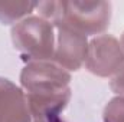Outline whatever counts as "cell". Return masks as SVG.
Wrapping results in <instances>:
<instances>
[{"label": "cell", "mask_w": 124, "mask_h": 122, "mask_svg": "<svg viewBox=\"0 0 124 122\" xmlns=\"http://www.w3.org/2000/svg\"><path fill=\"white\" fill-rule=\"evenodd\" d=\"M35 9L36 3L33 1H0V23L16 25L29 17Z\"/></svg>", "instance_id": "cell-7"}, {"label": "cell", "mask_w": 124, "mask_h": 122, "mask_svg": "<svg viewBox=\"0 0 124 122\" xmlns=\"http://www.w3.org/2000/svg\"><path fill=\"white\" fill-rule=\"evenodd\" d=\"M48 122H65V121L61 119L59 115H54V116H49V118H48Z\"/></svg>", "instance_id": "cell-10"}, {"label": "cell", "mask_w": 124, "mask_h": 122, "mask_svg": "<svg viewBox=\"0 0 124 122\" xmlns=\"http://www.w3.org/2000/svg\"><path fill=\"white\" fill-rule=\"evenodd\" d=\"M110 88L118 96H124V66L113 76V79L110 82Z\"/></svg>", "instance_id": "cell-9"}, {"label": "cell", "mask_w": 124, "mask_h": 122, "mask_svg": "<svg viewBox=\"0 0 124 122\" xmlns=\"http://www.w3.org/2000/svg\"><path fill=\"white\" fill-rule=\"evenodd\" d=\"M104 122H124V96H116L105 105Z\"/></svg>", "instance_id": "cell-8"}, {"label": "cell", "mask_w": 124, "mask_h": 122, "mask_svg": "<svg viewBox=\"0 0 124 122\" xmlns=\"http://www.w3.org/2000/svg\"><path fill=\"white\" fill-rule=\"evenodd\" d=\"M33 122H48V118H45V116L40 115V114H36V118H35Z\"/></svg>", "instance_id": "cell-11"}, {"label": "cell", "mask_w": 124, "mask_h": 122, "mask_svg": "<svg viewBox=\"0 0 124 122\" xmlns=\"http://www.w3.org/2000/svg\"><path fill=\"white\" fill-rule=\"evenodd\" d=\"M35 118L23 89L0 78V122H33Z\"/></svg>", "instance_id": "cell-6"}, {"label": "cell", "mask_w": 124, "mask_h": 122, "mask_svg": "<svg viewBox=\"0 0 124 122\" xmlns=\"http://www.w3.org/2000/svg\"><path fill=\"white\" fill-rule=\"evenodd\" d=\"M110 1H62V17L56 23H63L85 36L100 34L110 26ZM55 25V26H56Z\"/></svg>", "instance_id": "cell-3"}, {"label": "cell", "mask_w": 124, "mask_h": 122, "mask_svg": "<svg viewBox=\"0 0 124 122\" xmlns=\"http://www.w3.org/2000/svg\"><path fill=\"white\" fill-rule=\"evenodd\" d=\"M12 42L17 52L32 61H52L55 26L40 16H29L12 27Z\"/></svg>", "instance_id": "cell-2"}, {"label": "cell", "mask_w": 124, "mask_h": 122, "mask_svg": "<svg viewBox=\"0 0 124 122\" xmlns=\"http://www.w3.org/2000/svg\"><path fill=\"white\" fill-rule=\"evenodd\" d=\"M71 73L54 61H32L20 72L29 106L45 118L59 115L71 99Z\"/></svg>", "instance_id": "cell-1"}, {"label": "cell", "mask_w": 124, "mask_h": 122, "mask_svg": "<svg viewBox=\"0 0 124 122\" xmlns=\"http://www.w3.org/2000/svg\"><path fill=\"white\" fill-rule=\"evenodd\" d=\"M55 53L54 59L65 70H78L85 65L88 40L87 36L72 27L59 23L55 26Z\"/></svg>", "instance_id": "cell-5"}, {"label": "cell", "mask_w": 124, "mask_h": 122, "mask_svg": "<svg viewBox=\"0 0 124 122\" xmlns=\"http://www.w3.org/2000/svg\"><path fill=\"white\" fill-rule=\"evenodd\" d=\"M124 66V50L117 37L100 34L88 42L85 68L95 76L113 78Z\"/></svg>", "instance_id": "cell-4"}, {"label": "cell", "mask_w": 124, "mask_h": 122, "mask_svg": "<svg viewBox=\"0 0 124 122\" xmlns=\"http://www.w3.org/2000/svg\"><path fill=\"white\" fill-rule=\"evenodd\" d=\"M120 43H121V47H123V50H124V33L121 34V42Z\"/></svg>", "instance_id": "cell-12"}]
</instances>
